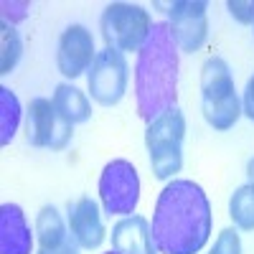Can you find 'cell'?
<instances>
[{"mask_svg":"<svg viewBox=\"0 0 254 254\" xmlns=\"http://www.w3.org/2000/svg\"><path fill=\"white\" fill-rule=\"evenodd\" d=\"M153 242L160 254H198L211 237V203L193 181H171L158 196Z\"/></svg>","mask_w":254,"mask_h":254,"instance_id":"6da1fadb","label":"cell"},{"mask_svg":"<svg viewBox=\"0 0 254 254\" xmlns=\"http://www.w3.org/2000/svg\"><path fill=\"white\" fill-rule=\"evenodd\" d=\"M178 97V46L168 23H153L135 61L137 115L150 125L165 110L176 107Z\"/></svg>","mask_w":254,"mask_h":254,"instance_id":"7a4b0ae2","label":"cell"},{"mask_svg":"<svg viewBox=\"0 0 254 254\" xmlns=\"http://www.w3.org/2000/svg\"><path fill=\"white\" fill-rule=\"evenodd\" d=\"M201 107H203V120L224 132L242 115V102L234 87V76H231L229 64L221 56L206 59L201 69Z\"/></svg>","mask_w":254,"mask_h":254,"instance_id":"3957f363","label":"cell"},{"mask_svg":"<svg viewBox=\"0 0 254 254\" xmlns=\"http://www.w3.org/2000/svg\"><path fill=\"white\" fill-rule=\"evenodd\" d=\"M183 137H186V117L178 104L165 110L153 120L145 130V147L150 153V168L158 181H168L183 168Z\"/></svg>","mask_w":254,"mask_h":254,"instance_id":"277c9868","label":"cell"},{"mask_svg":"<svg viewBox=\"0 0 254 254\" xmlns=\"http://www.w3.org/2000/svg\"><path fill=\"white\" fill-rule=\"evenodd\" d=\"M153 28L150 13L135 3H110L102 10L99 31L107 49L117 51H140L147 33Z\"/></svg>","mask_w":254,"mask_h":254,"instance_id":"5b68a950","label":"cell"},{"mask_svg":"<svg viewBox=\"0 0 254 254\" xmlns=\"http://www.w3.org/2000/svg\"><path fill=\"white\" fill-rule=\"evenodd\" d=\"M99 198L104 214L130 216L140 201V176L130 160H110L99 176Z\"/></svg>","mask_w":254,"mask_h":254,"instance_id":"8992f818","label":"cell"},{"mask_svg":"<svg viewBox=\"0 0 254 254\" xmlns=\"http://www.w3.org/2000/svg\"><path fill=\"white\" fill-rule=\"evenodd\" d=\"M127 76L130 74H127L125 54L104 46V51L97 54L92 69H89V76H87L92 99L97 104H102V107H115V104H120V99L127 92Z\"/></svg>","mask_w":254,"mask_h":254,"instance_id":"52a82bcc","label":"cell"},{"mask_svg":"<svg viewBox=\"0 0 254 254\" xmlns=\"http://www.w3.org/2000/svg\"><path fill=\"white\" fill-rule=\"evenodd\" d=\"M208 3L203 0H176L168 5V28L173 33L176 46L183 54H196L208 36Z\"/></svg>","mask_w":254,"mask_h":254,"instance_id":"ba28073f","label":"cell"},{"mask_svg":"<svg viewBox=\"0 0 254 254\" xmlns=\"http://www.w3.org/2000/svg\"><path fill=\"white\" fill-rule=\"evenodd\" d=\"M26 140L33 147L64 150L71 140V125L56 115L51 99H44V97L31 99L28 117H26Z\"/></svg>","mask_w":254,"mask_h":254,"instance_id":"9c48e42d","label":"cell"},{"mask_svg":"<svg viewBox=\"0 0 254 254\" xmlns=\"http://www.w3.org/2000/svg\"><path fill=\"white\" fill-rule=\"evenodd\" d=\"M94 59L97 54H94L92 31H87V26L81 23H71L59 38V51H56L59 71L66 79H76L92 69Z\"/></svg>","mask_w":254,"mask_h":254,"instance_id":"30bf717a","label":"cell"},{"mask_svg":"<svg viewBox=\"0 0 254 254\" xmlns=\"http://www.w3.org/2000/svg\"><path fill=\"white\" fill-rule=\"evenodd\" d=\"M69 234L79 249H97L102 247L107 231L102 224V214L94 198H79L69 203Z\"/></svg>","mask_w":254,"mask_h":254,"instance_id":"8fae6325","label":"cell"},{"mask_svg":"<svg viewBox=\"0 0 254 254\" xmlns=\"http://www.w3.org/2000/svg\"><path fill=\"white\" fill-rule=\"evenodd\" d=\"M33 234L18 203L0 206V254H31Z\"/></svg>","mask_w":254,"mask_h":254,"instance_id":"7c38bea8","label":"cell"},{"mask_svg":"<svg viewBox=\"0 0 254 254\" xmlns=\"http://www.w3.org/2000/svg\"><path fill=\"white\" fill-rule=\"evenodd\" d=\"M112 247L120 254H158L153 229L145 216H125L112 229Z\"/></svg>","mask_w":254,"mask_h":254,"instance_id":"4fadbf2b","label":"cell"},{"mask_svg":"<svg viewBox=\"0 0 254 254\" xmlns=\"http://www.w3.org/2000/svg\"><path fill=\"white\" fill-rule=\"evenodd\" d=\"M51 102L56 107V115L64 122H69L71 127L81 125V122H89V117H92V104H89L87 94L81 89H76L74 84H59Z\"/></svg>","mask_w":254,"mask_h":254,"instance_id":"5bb4252c","label":"cell"},{"mask_svg":"<svg viewBox=\"0 0 254 254\" xmlns=\"http://www.w3.org/2000/svg\"><path fill=\"white\" fill-rule=\"evenodd\" d=\"M69 224H64L56 206H44L36 216V239L41 249H51L69 242Z\"/></svg>","mask_w":254,"mask_h":254,"instance_id":"9a60e30c","label":"cell"},{"mask_svg":"<svg viewBox=\"0 0 254 254\" xmlns=\"http://www.w3.org/2000/svg\"><path fill=\"white\" fill-rule=\"evenodd\" d=\"M229 216L237 229L254 231V186L244 183L239 186L229 198Z\"/></svg>","mask_w":254,"mask_h":254,"instance_id":"2e32d148","label":"cell"},{"mask_svg":"<svg viewBox=\"0 0 254 254\" xmlns=\"http://www.w3.org/2000/svg\"><path fill=\"white\" fill-rule=\"evenodd\" d=\"M18 122H20L18 97L8 87H0V145H10V140L18 132Z\"/></svg>","mask_w":254,"mask_h":254,"instance_id":"e0dca14e","label":"cell"},{"mask_svg":"<svg viewBox=\"0 0 254 254\" xmlns=\"http://www.w3.org/2000/svg\"><path fill=\"white\" fill-rule=\"evenodd\" d=\"M0 74H10L15 69V64L20 61L23 54V44H20V36L13 26L3 23L0 26Z\"/></svg>","mask_w":254,"mask_h":254,"instance_id":"ac0fdd59","label":"cell"},{"mask_svg":"<svg viewBox=\"0 0 254 254\" xmlns=\"http://www.w3.org/2000/svg\"><path fill=\"white\" fill-rule=\"evenodd\" d=\"M0 10H3V23L15 26V23H20V20H26V15L31 10V3L28 0H20V3H8V0H3V3H0Z\"/></svg>","mask_w":254,"mask_h":254,"instance_id":"d6986e66","label":"cell"},{"mask_svg":"<svg viewBox=\"0 0 254 254\" xmlns=\"http://www.w3.org/2000/svg\"><path fill=\"white\" fill-rule=\"evenodd\" d=\"M226 8L234 20L244 26H254V0H229Z\"/></svg>","mask_w":254,"mask_h":254,"instance_id":"ffe728a7","label":"cell"},{"mask_svg":"<svg viewBox=\"0 0 254 254\" xmlns=\"http://www.w3.org/2000/svg\"><path fill=\"white\" fill-rule=\"evenodd\" d=\"M242 112L254 122V74L247 81V89H244V102H242Z\"/></svg>","mask_w":254,"mask_h":254,"instance_id":"44dd1931","label":"cell"},{"mask_svg":"<svg viewBox=\"0 0 254 254\" xmlns=\"http://www.w3.org/2000/svg\"><path fill=\"white\" fill-rule=\"evenodd\" d=\"M38 254H79V247H76L74 239H69V242H64L59 247H51V249H38Z\"/></svg>","mask_w":254,"mask_h":254,"instance_id":"7402d4cb","label":"cell"},{"mask_svg":"<svg viewBox=\"0 0 254 254\" xmlns=\"http://www.w3.org/2000/svg\"><path fill=\"white\" fill-rule=\"evenodd\" d=\"M247 178H249V183L254 186V158L247 163Z\"/></svg>","mask_w":254,"mask_h":254,"instance_id":"603a6c76","label":"cell"},{"mask_svg":"<svg viewBox=\"0 0 254 254\" xmlns=\"http://www.w3.org/2000/svg\"><path fill=\"white\" fill-rule=\"evenodd\" d=\"M107 254H120V252H115V249H112V252H107Z\"/></svg>","mask_w":254,"mask_h":254,"instance_id":"cb8c5ba5","label":"cell"}]
</instances>
